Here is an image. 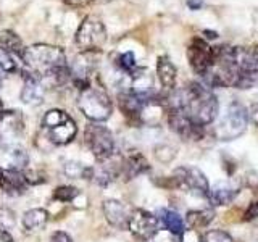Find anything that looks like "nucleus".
<instances>
[{"mask_svg": "<svg viewBox=\"0 0 258 242\" xmlns=\"http://www.w3.org/2000/svg\"><path fill=\"white\" fill-rule=\"evenodd\" d=\"M168 108L181 110L194 123L207 126L216 119L220 103L212 89L197 81H190L169 97Z\"/></svg>", "mask_w": 258, "mask_h": 242, "instance_id": "1", "label": "nucleus"}, {"mask_svg": "<svg viewBox=\"0 0 258 242\" xmlns=\"http://www.w3.org/2000/svg\"><path fill=\"white\" fill-rule=\"evenodd\" d=\"M20 58L31 75L39 79H52L55 84H64L71 78L67 55L61 47L50 44H36L24 48Z\"/></svg>", "mask_w": 258, "mask_h": 242, "instance_id": "2", "label": "nucleus"}, {"mask_svg": "<svg viewBox=\"0 0 258 242\" xmlns=\"http://www.w3.org/2000/svg\"><path fill=\"white\" fill-rule=\"evenodd\" d=\"M42 131L52 145H68L78 134V126L67 111L60 108L48 110L42 119Z\"/></svg>", "mask_w": 258, "mask_h": 242, "instance_id": "3", "label": "nucleus"}, {"mask_svg": "<svg viewBox=\"0 0 258 242\" xmlns=\"http://www.w3.org/2000/svg\"><path fill=\"white\" fill-rule=\"evenodd\" d=\"M78 107L83 115L89 118L92 123H102L107 121L113 113V103L110 95L100 87L89 86L87 89L79 92Z\"/></svg>", "mask_w": 258, "mask_h": 242, "instance_id": "4", "label": "nucleus"}, {"mask_svg": "<svg viewBox=\"0 0 258 242\" xmlns=\"http://www.w3.org/2000/svg\"><path fill=\"white\" fill-rule=\"evenodd\" d=\"M248 125V111L247 108L237 100H232L224 113L220 116L215 134L220 141H232L237 139L245 133Z\"/></svg>", "mask_w": 258, "mask_h": 242, "instance_id": "5", "label": "nucleus"}, {"mask_svg": "<svg viewBox=\"0 0 258 242\" xmlns=\"http://www.w3.org/2000/svg\"><path fill=\"white\" fill-rule=\"evenodd\" d=\"M107 42V29L100 20L86 16L76 31V45L81 52H100Z\"/></svg>", "mask_w": 258, "mask_h": 242, "instance_id": "6", "label": "nucleus"}, {"mask_svg": "<svg viewBox=\"0 0 258 242\" xmlns=\"http://www.w3.org/2000/svg\"><path fill=\"white\" fill-rule=\"evenodd\" d=\"M84 142L87 149L92 152V155L99 160L110 158L115 150V139H113L111 131L100 123H91L86 126Z\"/></svg>", "mask_w": 258, "mask_h": 242, "instance_id": "7", "label": "nucleus"}, {"mask_svg": "<svg viewBox=\"0 0 258 242\" xmlns=\"http://www.w3.org/2000/svg\"><path fill=\"white\" fill-rule=\"evenodd\" d=\"M171 181L174 183L176 188L187 189L192 194H197L200 197H208L210 184L207 176L200 171L199 168L192 166H179L173 171Z\"/></svg>", "mask_w": 258, "mask_h": 242, "instance_id": "8", "label": "nucleus"}, {"mask_svg": "<svg viewBox=\"0 0 258 242\" xmlns=\"http://www.w3.org/2000/svg\"><path fill=\"white\" fill-rule=\"evenodd\" d=\"M187 60L194 73L204 76L213 67V48L202 37H194L187 45Z\"/></svg>", "mask_w": 258, "mask_h": 242, "instance_id": "9", "label": "nucleus"}, {"mask_svg": "<svg viewBox=\"0 0 258 242\" xmlns=\"http://www.w3.org/2000/svg\"><path fill=\"white\" fill-rule=\"evenodd\" d=\"M166 119L169 128L179 137H182L184 141H200L204 137V126L194 123L181 110L166 108Z\"/></svg>", "mask_w": 258, "mask_h": 242, "instance_id": "10", "label": "nucleus"}, {"mask_svg": "<svg viewBox=\"0 0 258 242\" xmlns=\"http://www.w3.org/2000/svg\"><path fill=\"white\" fill-rule=\"evenodd\" d=\"M127 229L131 231L137 239L149 240L153 234L158 231V218L153 213L147 212V210L137 208L129 215Z\"/></svg>", "mask_w": 258, "mask_h": 242, "instance_id": "11", "label": "nucleus"}, {"mask_svg": "<svg viewBox=\"0 0 258 242\" xmlns=\"http://www.w3.org/2000/svg\"><path fill=\"white\" fill-rule=\"evenodd\" d=\"M29 163L28 152L10 142H0V168L7 171H23Z\"/></svg>", "mask_w": 258, "mask_h": 242, "instance_id": "12", "label": "nucleus"}, {"mask_svg": "<svg viewBox=\"0 0 258 242\" xmlns=\"http://www.w3.org/2000/svg\"><path fill=\"white\" fill-rule=\"evenodd\" d=\"M150 169V165L147 158L139 152H131L119 160V176H123L126 181L133 177L147 173Z\"/></svg>", "mask_w": 258, "mask_h": 242, "instance_id": "13", "label": "nucleus"}, {"mask_svg": "<svg viewBox=\"0 0 258 242\" xmlns=\"http://www.w3.org/2000/svg\"><path fill=\"white\" fill-rule=\"evenodd\" d=\"M149 99H142V97L133 94L131 91H127L124 94H119L118 102H119V108L123 111V115L133 121V123H142L141 116H142V110L144 105Z\"/></svg>", "mask_w": 258, "mask_h": 242, "instance_id": "14", "label": "nucleus"}, {"mask_svg": "<svg viewBox=\"0 0 258 242\" xmlns=\"http://www.w3.org/2000/svg\"><path fill=\"white\" fill-rule=\"evenodd\" d=\"M103 215L107 218V221L115 226L118 229H124L127 228V220L131 212L127 210V207L124 204H121L119 200L115 199H108L103 202Z\"/></svg>", "mask_w": 258, "mask_h": 242, "instance_id": "15", "label": "nucleus"}, {"mask_svg": "<svg viewBox=\"0 0 258 242\" xmlns=\"http://www.w3.org/2000/svg\"><path fill=\"white\" fill-rule=\"evenodd\" d=\"M21 100L26 105H40L44 102V87L40 84V79L31 73H24Z\"/></svg>", "mask_w": 258, "mask_h": 242, "instance_id": "16", "label": "nucleus"}, {"mask_svg": "<svg viewBox=\"0 0 258 242\" xmlns=\"http://www.w3.org/2000/svg\"><path fill=\"white\" fill-rule=\"evenodd\" d=\"M28 177L21 171H7L0 168V189L7 194H23L28 189Z\"/></svg>", "mask_w": 258, "mask_h": 242, "instance_id": "17", "label": "nucleus"}, {"mask_svg": "<svg viewBox=\"0 0 258 242\" xmlns=\"http://www.w3.org/2000/svg\"><path fill=\"white\" fill-rule=\"evenodd\" d=\"M157 76L161 87L165 91H174L176 87V79H177V70L174 67V63L171 62V58L166 55L158 56L157 60Z\"/></svg>", "mask_w": 258, "mask_h": 242, "instance_id": "18", "label": "nucleus"}, {"mask_svg": "<svg viewBox=\"0 0 258 242\" xmlns=\"http://www.w3.org/2000/svg\"><path fill=\"white\" fill-rule=\"evenodd\" d=\"M100 55V52H81L75 62H73V67L70 68L73 79L81 78V79H87L89 75L95 70L97 65V56Z\"/></svg>", "mask_w": 258, "mask_h": 242, "instance_id": "19", "label": "nucleus"}, {"mask_svg": "<svg viewBox=\"0 0 258 242\" xmlns=\"http://www.w3.org/2000/svg\"><path fill=\"white\" fill-rule=\"evenodd\" d=\"M23 131V118L16 111H4L0 116V142H7L10 137Z\"/></svg>", "mask_w": 258, "mask_h": 242, "instance_id": "20", "label": "nucleus"}, {"mask_svg": "<svg viewBox=\"0 0 258 242\" xmlns=\"http://www.w3.org/2000/svg\"><path fill=\"white\" fill-rule=\"evenodd\" d=\"M237 194H239V189L234 188L231 184H216L213 189H210L208 199L213 205L223 207V205H229L231 202L237 197Z\"/></svg>", "mask_w": 258, "mask_h": 242, "instance_id": "21", "label": "nucleus"}, {"mask_svg": "<svg viewBox=\"0 0 258 242\" xmlns=\"http://www.w3.org/2000/svg\"><path fill=\"white\" fill-rule=\"evenodd\" d=\"M47 221H48V213L44 208H32L23 215V226L29 232L44 229Z\"/></svg>", "mask_w": 258, "mask_h": 242, "instance_id": "22", "label": "nucleus"}, {"mask_svg": "<svg viewBox=\"0 0 258 242\" xmlns=\"http://www.w3.org/2000/svg\"><path fill=\"white\" fill-rule=\"evenodd\" d=\"M215 212L212 208H202V210H192L185 216V221H187L190 229H200V228H207V226L213 221Z\"/></svg>", "mask_w": 258, "mask_h": 242, "instance_id": "23", "label": "nucleus"}, {"mask_svg": "<svg viewBox=\"0 0 258 242\" xmlns=\"http://www.w3.org/2000/svg\"><path fill=\"white\" fill-rule=\"evenodd\" d=\"M161 221H163L165 228L169 232L176 234V236H181L182 231L185 229L182 218L176 212H173V210H161Z\"/></svg>", "mask_w": 258, "mask_h": 242, "instance_id": "24", "label": "nucleus"}, {"mask_svg": "<svg viewBox=\"0 0 258 242\" xmlns=\"http://www.w3.org/2000/svg\"><path fill=\"white\" fill-rule=\"evenodd\" d=\"M0 42H2L5 50H8L10 53H16L18 56H21L24 48H26L21 42V37L13 31H4L2 34H0Z\"/></svg>", "mask_w": 258, "mask_h": 242, "instance_id": "25", "label": "nucleus"}, {"mask_svg": "<svg viewBox=\"0 0 258 242\" xmlns=\"http://www.w3.org/2000/svg\"><path fill=\"white\" fill-rule=\"evenodd\" d=\"M16 70H18V67H16V62L13 60L12 53L5 50L4 47H0V79L8 78Z\"/></svg>", "mask_w": 258, "mask_h": 242, "instance_id": "26", "label": "nucleus"}, {"mask_svg": "<svg viewBox=\"0 0 258 242\" xmlns=\"http://www.w3.org/2000/svg\"><path fill=\"white\" fill-rule=\"evenodd\" d=\"M116 63H118V67L123 70L126 75H129V76H133L134 73L139 70V67H137V62H136V56H134V53L133 52H124V53H121L119 56H118V60H116Z\"/></svg>", "mask_w": 258, "mask_h": 242, "instance_id": "27", "label": "nucleus"}, {"mask_svg": "<svg viewBox=\"0 0 258 242\" xmlns=\"http://www.w3.org/2000/svg\"><path fill=\"white\" fill-rule=\"evenodd\" d=\"M78 196H81V192L76 188H71V186H60V188H56L53 191V199L63 202V204L73 202Z\"/></svg>", "mask_w": 258, "mask_h": 242, "instance_id": "28", "label": "nucleus"}, {"mask_svg": "<svg viewBox=\"0 0 258 242\" xmlns=\"http://www.w3.org/2000/svg\"><path fill=\"white\" fill-rule=\"evenodd\" d=\"M64 173H67L70 177H84V179H89L91 168L83 166L81 163H76V161H70V163L64 166Z\"/></svg>", "mask_w": 258, "mask_h": 242, "instance_id": "29", "label": "nucleus"}, {"mask_svg": "<svg viewBox=\"0 0 258 242\" xmlns=\"http://www.w3.org/2000/svg\"><path fill=\"white\" fill-rule=\"evenodd\" d=\"M202 242H236L223 229H210L202 236Z\"/></svg>", "mask_w": 258, "mask_h": 242, "instance_id": "30", "label": "nucleus"}, {"mask_svg": "<svg viewBox=\"0 0 258 242\" xmlns=\"http://www.w3.org/2000/svg\"><path fill=\"white\" fill-rule=\"evenodd\" d=\"M155 157L157 160L163 161V163H168V161H171L176 157V150L169 147V145H158L155 149Z\"/></svg>", "mask_w": 258, "mask_h": 242, "instance_id": "31", "label": "nucleus"}, {"mask_svg": "<svg viewBox=\"0 0 258 242\" xmlns=\"http://www.w3.org/2000/svg\"><path fill=\"white\" fill-rule=\"evenodd\" d=\"M149 242H179V236H176V234L169 232L168 229H158L149 239Z\"/></svg>", "mask_w": 258, "mask_h": 242, "instance_id": "32", "label": "nucleus"}, {"mask_svg": "<svg viewBox=\"0 0 258 242\" xmlns=\"http://www.w3.org/2000/svg\"><path fill=\"white\" fill-rule=\"evenodd\" d=\"M179 242H202V236L197 232V229H184L179 236Z\"/></svg>", "mask_w": 258, "mask_h": 242, "instance_id": "33", "label": "nucleus"}, {"mask_svg": "<svg viewBox=\"0 0 258 242\" xmlns=\"http://www.w3.org/2000/svg\"><path fill=\"white\" fill-rule=\"evenodd\" d=\"M0 223H2V226L5 229L12 228V226L15 224V216H13V213L10 212V210L0 208Z\"/></svg>", "mask_w": 258, "mask_h": 242, "instance_id": "34", "label": "nucleus"}, {"mask_svg": "<svg viewBox=\"0 0 258 242\" xmlns=\"http://www.w3.org/2000/svg\"><path fill=\"white\" fill-rule=\"evenodd\" d=\"M255 218H258V202H252L244 213L245 221H252V220H255Z\"/></svg>", "mask_w": 258, "mask_h": 242, "instance_id": "35", "label": "nucleus"}, {"mask_svg": "<svg viewBox=\"0 0 258 242\" xmlns=\"http://www.w3.org/2000/svg\"><path fill=\"white\" fill-rule=\"evenodd\" d=\"M50 242H73L71 237L68 236L67 232H63V231H56L52 234V237H50Z\"/></svg>", "mask_w": 258, "mask_h": 242, "instance_id": "36", "label": "nucleus"}, {"mask_svg": "<svg viewBox=\"0 0 258 242\" xmlns=\"http://www.w3.org/2000/svg\"><path fill=\"white\" fill-rule=\"evenodd\" d=\"M187 5L190 10H199V8H202V5H204V2H202V0H187Z\"/></svg>", "mask_w": 258, "mask_h": 242, "instance_id": "37", "label": "nucleus"}, {"mask_svg": "<svg viewBox=\"0 0 258 242\" xmlns=\"http://www.w3.org/2000/svg\"><path fill=\"white\" fill-rule=\"evenodd\" d=\"M0 242H13V239H12L10 234H8V231H5L2 228H0Z\"/></svg>", "mask_w": 258, "mask_h": 242, "instance_id": "38", "label": "nucleus"}, {"mask_svg": "<svg viewBox=\"0 0 258 242\" xmlns=\"http://www.w3.org/2000/svg\"><path fill=\"white\" fill-rule=\"evenodd\" d=\"M250 115H252V119L258 125V103H255L252 107V113H250Z\"/></svg>", "mask_w": 258, "mask_h": 242, "instance_id": "39", "label": "nucleus"}, {"mask_svg": "<svg viewBox=\"0 0 258 242\" xmlns=\"http://www.w3.org/2000/svg\"><path fill=\"white\" fill-rule=\"evenodd\" d=\"M204 34H205L208 39H216V37H218V32H215V31H208V29L204 31Z\"/></svg>", "mask_w": 258, "mask_h": 242, "instance_id": "40", "label": "nucleus"}, {"mask_svg": "<svg viewBox=\"0 0 258 242\" xmlns=\"http://www.w3.org/2000/svg\"><path fill=\"white\" fill-rule=\"evenodd\" d=\"M2 113H4V105H2V100H0V116H2Z\"/></svg>", "mask_w": 258, "mask_h": 242, "instance_id": "41", "label": "nucleus"}]
</instances>
